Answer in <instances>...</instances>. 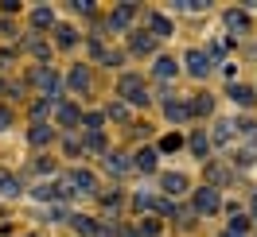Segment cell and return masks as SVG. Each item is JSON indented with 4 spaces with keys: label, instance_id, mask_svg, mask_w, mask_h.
Masks as SVG:
<instances>
[{
    "label": "cell",
    "instance_id": "obj_23",
    "mask_svg": "<svg viewBox=\"0 0 257 237\" xmlns=\"http://www.w3.org/2000/svg\"><path fill=\"white\" fill-rule=\"evenodd\" d=\"M210 105H214V101H210L207 94H199V97L191 101V105H187V109H191V113H210Z\"/></svg>",
    "mask_w": 257,
    "mask_h": 237
},
{
    "label": "cell",
    "instance_id": "obj_24",
    "mask_svg": "<svg viewBox=\"0 0 257 237\" xmlns=\"http://www.w3.org/2000/svg\"><path fill=\"white\" fill-rule=\"evenodd\" d=\"M172 74H176V63H172V59H160V63H156V78H172Z\"/></svg>",
    "mask_w": 257,
    "mask_h": 237
},
{
    "label": "cell",
    "instance_id": "obj_21",
    "mask_svg": "<svg viewBox=\"0 0 257 237\" xmlns=\"http://www.w3.org/2000/svg\"><path fill=\"white\" fill-rule=\"evenodd\" d=\"M191 148H195V156H207V152H210V140H207V132H195Z\"/></svg>",
    "mask_w": 257,
    "mask_h": 237
},
{
    "label": "cell",
    "instance_id": "obj_34",
    "mask_svg": "<svg viewBox=\"0 0 257 237\" xmlns=\"http://www.w3.org/2000/svg\"><path fill=\"white\" fill-rule=\"evenodd\" d=\"M253 214H257V206H253Z\"/></svg>",
    "mask_w": 257,
    "mask_h": 237
},
{
    "label": "cell",
    "instance_id": "obj_11",
    "mask_svg": "<svg viewBox=\"0 0 257 237\" xmlns=\"http://www.w3.org/2000/svg\"><path fill=\"white\" fill-rule=\"evenodd\" d=\"M164 113H168V121H187V117H191V109H187L183 101H168Z\"/></svg>",
    "mask_w": 257,
    "mask_h": 237
},
{
    "label": "cell",
    "instance_id": "obj_10",
    "mask_svg": "<svg viewBox=\"0 0 257 237\" xmlns=\"http://www.w3.org/2000/svg\"><path fill=\"white\" fill-rule=\"evenodd\" d=\"M55 39H59V47H74V39H78V32H74L70 24H59V28H55Z\"/></svg>",
    "mask_w": 257,
    "mask_h": 237
},
{
    "label": "cell",
    "instance_id": "obj_22",
    "mask_svg": "<svg viewBox=\"0 0 257 237\" xmlns=\"http://www.w3.org/2000/svg\"><path fill=\"white\" fill-rule=\"evenodd\" d=\"M148 24H152V32H156V35H172V24H168L164 16H148Z\"/></svg>",
    "mask_w": 257,
    "mask_h": 237
},
{
    "label": "cell",
    "instance_id": "obj_2",
    "mask_svg": "<svg viewBox=\"0 0 257 237\" xmlns=\"http://www.w3.org/2000/svg\"><path fill=\"white\" fill-rule=\"evenodd\" d=\"M218 206H222V198H218L214 187H203L199 194H195V210H199V214H214Z\"/></svg>",
    "mask_w": 257,
    "mask_h": 237
},
{
    "label": "cell",
    "instance_id": "obj_13",
    "mask_svg": "<svg viewBox=\"0 0 257 237\" xmlns=\"http://www.w3.org/2000/svg\"><path fill=\"white\" fill-rule=\"evenodd\" d=\"M156 47V35H137V39H133V51H137V55H148V51Z\"/></svg>",
    "mask_w": 257,
    "mask_h": 237
},
{
    "label": "cell",
    "instance_id": "obj_26",
    "mask_svg": "<svg viewBox=\"0 0 257 237\" xmlns=\"http://www.w3.org/2000/svg\"><path fill=\"white\" fill-rule=\"evenodd\" d=\"M105 113H109L113 121H128V109H125V105H121V101H117V105H109V109H105Z\"/></svg>",
    "mask_w": 257,
    "mask_h": 237
},
{
    "label": "cell",
    "instance_id": "obj_8",
    "mask_svg": "<svg viewBox=\"0 0 257 237\" xmlns=\"http://www.w3.org/2000/svg\"><path fill=\"white\" fill-rule=\"evenodd\" d=\"M160 187L168 190V194H183V190H187V179H183V175H176V171H168L160 179Z\"/></svg>",
    "mask_w": 257,
    "mask_h": 237
},
{
    "label": "cell",
    "instance_id": "obj_5",
    "mask_svg": "<svg viewBox=\"0 0 257 237\" xmlns=\"http://www.w3.org/2000/svg\"><path fill=\"white\" fill-rule=\"evenodd\" d=\"M230 101H234V105H241V109H249L257 97H253V90H249V86H238V82H234V86H230Z\"/></svg>",
    "mask_w": 257,
    "mask_h": 237
},
{
    "label": "cell",
    "instance_id": "obj_28",
    "mask_svg": "<svg viewBox=\"0 0 257 237\" xmlns=\"http://www.w3.org/2000/svg\"><path fill=\"white\" fill-rule=\"evenodd\" d=\"M156 198H152V194H141V198H137V210H156Z\"/></svg>",
    "mask_w": 257,
    "mask_h": 237
},
{
    "label": "cell",
    "instance_id": "obj_12",
    "mask_svg": "<svg viewBox=\"0 0 257 237\" xmlns=\"http://www.w3.org/2000/svg\"><path fill=\"white\" fill-rule=\"evenodd\" d=\"M0 194H8V198H16V194H20V183L4 171V167H0Z\"/></svg>",
    "mask_w": 257,
    "mask_h": 237
},
{
    "label": "cell",
    "instance_id": "obj_32",
    "mask_svg": "<svg viewBox=\"0 0 257 237\" xmlns=\"http://www.w3.org/2000/svg\"><path fill=\"white\" fill-rule=\"evenodd\" d=\"M8 125H12V113H8L4 105H0V128H8Z\"/></svg>",
    "mask_w": 257,
    "mask_h": 237
},
{
    "label": "cell",
    "instance_id": "obj_16",
    "mask_svg": "<svg viewBox=\"0 0 257 237\" xmlns=\"http://www.w3.org/2000/svg\"><path fill=\"white\" fill-rule=\"evenodd\" d=\"M70 225H74L82 237H94V233H97V225H94L90 218H70Z\"/></svg>",
    "mask_w": 257,
    "mask_h": 237
},
{
    "label": "cell",
    "instance_id": "obj_3",
    "mask_svg": "<svg viewBox=\"0 0 257 237\" xmlns=\"http://www.w3.org/2000/svg\"><path fill=\"white\" fill-rule=\"evenodd\" d=\"M35 86L47 94V101H55V90H59V74H55V70H47V66H39V70H35Z\"/></svg>",
    "mask_w": 257,
    "mask_h": 237
},
{
    "label": "cell",
    "instance_id": "obj_19",
    "mask_svg": "<svg viewBox=\"0 0 257 237\" xmlns=\"http://www.w3.org/2000/svg\"><path fill=\"white\" fill-rule=\"evenodd\" d=\"M74 121H78V109H74V105H59V125H74Z\"/></svg>",
    "mask_w": 257,
    "mask_h": 237
},
{
    "label": "cell",
    "instance_id": "obj_30",
    "mask_svg": "<svg viewBox=\"0 0 257 237\" xmlns=\"http://www.w3.org/2000/svg\"><path fill=\"white\" fill-rule=\"evenodd\" d=\"M101 144H105V136H101V132H90V136H86V148H101Z\"/></svg>",
    "mask_w": 257,
    "mask_h": 237
},
{
    "label": "cell",
    "instance_id": "obj_1",
    "mask_svg": "<svg viewBox=\"0 0 257 237\" xmlns=\"http://www.w3.org/2000/svg\"><path fill=\"white\" fill-rule=\"evenodd\" d=\"M121 97H125L128 105H145V101H148L145 82H141V78H133V74H125V78H121Z\"/></svg>",
    "mask_w": 257,
    "mask_h": 237
},
{
    "label": "cell",
    "instance_id": "obj_29",
    "mask_svg": "<svg viewBox=\"0 0 257 237\" xmlns=\"http://www.w3.org/2000/svg\"><path fill=\"white\" fill-rule=\"evenodd\" d=\"M86 128H90V132H101V117H97V113H90V117H86Z\"/></svg>",
    "mask_w": 257,
    "mask_h": 237
},
{
    "label": "cell",
    "instance_id": "obj_6",
    "mask_svg": "<svg viewBox=\"0 0 257 237\" xmlns=\"http://www.w3.org/2000/svg\"><path fill=\"white\" fill-rule=\"evenodd\" d=\"M63 183H66L70 190H74V187H78V190H94V175H90V171H70Z\"/></svg>",
    "mask_w": 257,
    "mask_h": 237
},
{
    "label": "cell",
    "instance_id": "obj_31",
    "mask_svg": "<svg viewBox=\"0 0 257 237\" xmlns=\"http://www.w3.org/2000/svg\"><path fill=\"white\" fill-rule=\"evenodd\" d=\"M179 148V136H164V152H176Z\"/></svg>",
    "mask_w": 257,
    "mask_h": 237
},
{
    "label": "cell",
    "instance_id": "obj_7",
    "mask_svg": "<svg viewBox=\"0 0 257 237\" xmlns=\"http://www.w3.org/2000/svg\"><path fill=\"white\" fill-rule=\"evenodd\" d=\"M133 167H137V171H156V152H152V148H141V152L133 156Z\"/></svg>",
    "mask_w": 257,
    "mask_h": 237
},
{
    "label": "cell",
    "instance_id": "obj_20",
    "mask_svg": "<svg viewBox=\"0 0 257 237\" xmlns=\"http://www.w3.org/2000/svg\"><path fill=\"white\" fill-rule=\"evenodd\" d=\"M86 86H90V74H86V70H82V66H78V70L70 74V90H78V94H82Z\"/></svg>",
    "mask_w": 257,
    "mask_h": 237
},
{
    "label": "cell",
    "instance_id": "obj_9",
    "mask_svg": "<svg viewBox=\"0 0 257 237\" xmlns=\"http://www.w3.org/2000/svg\"><path fill=\"white\" fill-rule=\"evenodd\" d=\"M133 12H137L133 4H121V8H117V12L109 16V28H117V32H121V28H125L128 20H133Z\"/></svg>",
    "mask_w": 257,
    "mask_h": 237
},
{
    "label": "cell",
    "instance_id": "obj_27",
    "mask_svg": "<svg viewBox=\"0 0 257 237\" xmlns=\"http://www.w3.org/2000/svg\"><path fill=\"white\" fill-rule=\"evenodd\" d=\"M245 229H249V218H241V214H234V229H230V233L245 237Z\"/></svg>",
    "mask_w": 257,
    "mask_h": 237
},
{
    "label": "cell",
    "instance_id": "obj_25",
    "mask_svg": "<svg viewBox=\"0 0 257 237\" xmlns=\"http://www.w3.org/2000/svg\"><path fill=\"white\" fill-rule=\"evenodd\" d=\"M137 233H141V237H156V233H160V225H156L152 218H145V221H141V229H137Z\"/></svg>",
    "mask_w": 257,
    "mask_h": 237
},
{
    "label": "cell",
    "instance_id": "obj_14",
    "mask_svg": "<svg viewBox=\"0 0 257 237\" xmlns=\"http://www.w3.org/2000/svg\"><path fill=\"white\" fill-rule=\"evenodd\" d=\"M32 24H35V28H51V24H55V12H51V8H35Z\"/></svg>",
    "mask_w": 257,
    "mask_h": 237
},
{
    "label": "cell",
    "instance_id": "obj_17",
    "mask_svg": "<svg viewBox=\"0 0 257 237\" xmlns=\"http://www.w3.org/2000/svg\"><path fill=\"white\" fill-rule=\"evenodd\" d=\"M105 167H109V175H128L125 156H109V159H105Z\"/></svg>",
    "mask_w": 257,
    "mask_h": 237
},
{
    "label": "cell",
    "instance_id": "obj_4",
    "mask_svg": "<svg viewBox=\"0 0 257 237\" xmlns=\"http://www.w3.org/2000/svg\"><path fill=\"white\" fill-rule=\"evenodd\" d=\"M187 70H191V74H199V78H207L210 74V55L207 51H187Z\"/></svg>",
    "mask_w": 257,
    "mask_h": 237
},
{
    "label": "cell",
    "instance_id": "obj_18",
    "mask_svg": "<svg viewBox=\"0 0 257 237\" xmlns=\"http://www.w3.org/2000/svg\"><path fill=\"white\" fill-rule=\"evenodd\" d=\"M28 136H32V144H47L51 140V125H32Z\"/></svg>",
    "mask_w": 257,
    "mask_h": 237
},
{
    "label": "cell",
    "instance_id": "obj_15",
    "mask_svg": "<svg viewBox=\"0 0 257 237\" xmlns=\"http://www.w3.org/2000/svg\"><path fill=\"white\" fill-rule=\"evenodd\" d=\"M226 28H230V32H245V28H249V16H241V12H230V16H226Z\"/></svg>",
    "mask_w": 257,
    "mask_h": 237
},
{
    "label": "cell",
    "instance_id": "obj_33",
    "mask_svg": "<svg viewBox=\"0 0 257 237\" xmlns=\"http://www.w3.org/2000/svg\"><path fill=\"white\" fill-rule=\"evenodd\" d=\"M222 237H238V233H222Z\"/></svg>",
    "mask_w": 257,
    "mask_h": 237
}]
</instances>
